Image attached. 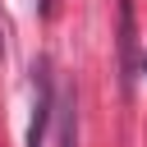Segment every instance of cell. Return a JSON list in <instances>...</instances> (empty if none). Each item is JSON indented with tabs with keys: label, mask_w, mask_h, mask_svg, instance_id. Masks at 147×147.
<instances>
[{
	"label": "cell",
	"mask_w": 147,
	"mask_h": 147,
	"mask_svg": "<svg viewBox=\"0 0 147 147\" xmlns=\"http://www.w3.org/2000/svg\"><path fill=\"white\" fill-rule=\"evenodd\" d=\"M32 74H37V101H32L28 147H46V124H51V115H55V106H51V78H46V64H41V69H32Z\"/></svg>",
	"instance_id": "1"
}]
</instances>
